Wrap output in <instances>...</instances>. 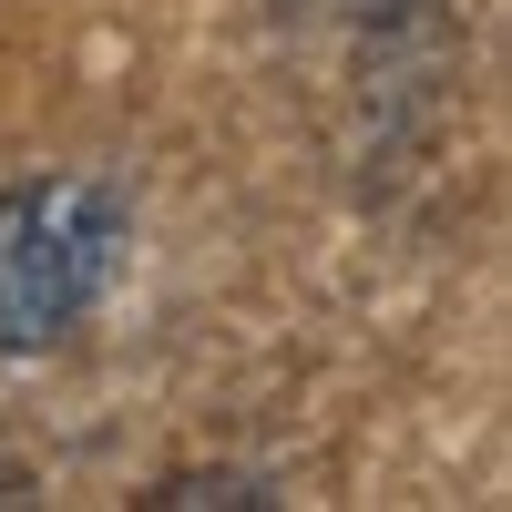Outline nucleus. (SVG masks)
Masks as SVG:
<instances>
[{
  "label": "nucleus",
  "instance_id": "f257e3e1",
  "mask_svg": "<svg viewBox=\"0 0 512 512\" xmlns=\"http://www.w3.org/2000/svg\"><path fill=\"white\" fill-rule=\"evenodd\" d=\"M123 236H134V205L93 164L0 185V359L62 349L103 308V287L123 267Z\"/></svg>",
  "mask_w": 512,
  "mask_h": 512
},
{
  "label": "nucleus",
  "instance_id": "f03ea898",
  "mask_svg": "<svg viewBox=\"0 0 512 512\" xmlns=\"http://www.w3.org/2000/svg\"><path fill=\"white\" fill-rule=\"evenodd\" d=\"M205 502H216V512H267L277 492L256 482V472H164L144 492V512H205Z\"/></svg>",
  "mask_w": 512,
  "mask_h": 512
}]
</instances>
